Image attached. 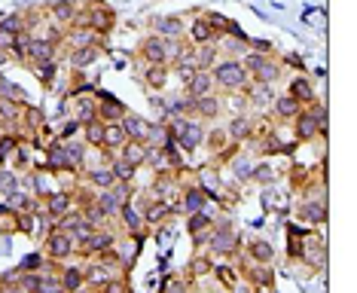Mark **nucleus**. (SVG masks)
<instances>
[{
    "mask_svg": "<svg viewBox=\"0 0 357 293\" xmlns=\"http://www.w3.org/2000/svg\"><path fill=\"white\" fill-rule=\"evenodd\" d=\"M220 113H223V101H220V98H217L214 92L196 98V113H192L196 119H211V122H214L217 117H220Z\"/></svg>",
    "mask_w": 357,
    "mask_h": 293,
    "instance_id": "cd10ccee",
    "label": "nucleus"
},
{
    "mask_svg": "<svg viewBox=\"0 0 357 293\" xmlns=\"http://www.w3.org/2000/svg\"><path fill=\"white\" fill-rule=\"evenodd\" d=\"M287 95L290 98H296L303 107H308V104H314V89H312V80H305V77H294L290 80V86H287Z\"/></svg>",
    "mask_w": 357,
    "mask_h": 293,
    "instance_id": "f704fd0d",
    "label": "nucleus"
},
{
    "mask_svg": "<svg viewBox=\"0 0 357 293\" xmlns=\"http://www.w3.org/2000/svg\"><path fill=\"white\" fill-rule=\"evenodd\" d=\"M214 92V80H211V70H196L190 80L183 83V95L186 98H202Z\"/></svg>",
    "mask_w": 357,
    "mask_h": 293,
    "instance_id": "412c9836",
    "label": "nucleus"
},
{
    "mask_svg": "<svg viewBox=\"0 0 357 293\" xmlns=\"http://www.w3.org/2000/svg\"><path fill=\"white\" fill-rule=\"evenodd\" d=\"M6 61H13V59H10V52H3V49H0V68H3Z\"/></svg>",
    "mask_w": 357,
    "mask_h": 293,
    "instance_id": "e2e57ef3",
    "label": "nucleus"
},
{
    "mask_svg": "<svg viewBox=\"0 0 357 293\" xmlns=\"http://www.w3.org/2000/svg\"><path fill=\"white\" fill-rule=\"evenodd\" d=\"M153 34L165 40H186V24L181 15H162V19H153Z\"/></svg>",
    "mask_w": 357,
    "mask_h": 293,
    "instance_id": "4468645a",
    "label": "nucleus"
},
{
    "mask_svg": "<svg viewBox=\"0 0 357 293\" xmlns=\"http://www.w3.org/2000/svg\"><path fill=\"white\" fill-rule=\"evenodd\" d=\"M211 80H214V86H220L223 92H245L250 86V73L241 68V61L235 59H220L211 68Z\"/></svg>",
    "mask_w": 357,
    "mask_h": 293,
    "instance_id": "f03ea898",
    "label": "nucleus"
},
{
    "mask_svg": "<svg viewBox=\"0 0 357 293\" xmlns=\"http://www.w3.org/2000/svg\"><path fill=\"white\" fill-rule=\"evenodd\" d=\"M86 183L101 193V190H110V186L116 183V177H113V171L107 165H92L86 171Z\"/></svg>",
    "mask_w": 357,
    "mask_h": 293,
    "instance_id": "72a5a7b5",
    "label": "nucleus"
},
{
    "mask_svg": "<svg viewBox=\"0 0 357 293\" xmlns=\"http://www.w3.org/2000/svg\"><path fill=\"white\" fill-rule=\"evenodd\" d=\"M101 59V46H83V49H68V64L74 70H83L89 64Z\"/></svg>",
    "mask_w": 357,
    "mask_h": 293,
    "instance_id": "bb28decb",
    "label": "nucleus"
},
{
    "mask_svg": "<svg viewBox=\"0 0 357 293\" xmlns=\"http://www.w3.org/2000/svg\"><path fill=\"white\" fill-rule=\"evenodd\" d=\"M126 141H128V137H126V132H123V126H119V122H107V126H104V144H101L104 153H116Z\"/></svg>",
    "mask_w": 357,
    "mask_h": 293,
    "instance_id": "e433bc0d",
    "label": "nucleus"
},
{
    "mask_svg": "<svg viewBox=\"0 0 357 293\" xmlns=\"http://www.w3.org/2000/svg\"><path fill=\"white\" fill-rule=\"evenodd\" d=\"M15 190H19V171L0 168V193H3V195H13Z\"/></svg>",
    "mask_w": 357,
    "mask_h": 293,
    "instance_id": "3c124183",
    "label": "nucleus"
},
{
    "mask_svg": "<svg viewBox=\"0 0 357 293\" xmlns=\"http://www.w3.org/2000/svg\"><path fill=\"white\" fill-rule=\"evenodd\" d=\"M116 248V235L110 230H92V235L83 241V248L77 250L79 257H101V254H110Z\"/></svg>",
    "mask_w": 357,
    "mask_h": 293,
    "instance_id": "9d476101",
    "label": "nucleus"
},
{
    "mask_svg": "<svg viewBox=\"0 0 357 293\" xmlns=\"http://www.w3.org/2000/svg\"><path fill=\"white\" fill-rule=\"evenodd\" d=\"M168 128H172L177 150H183V153L199 150L202 141H205V126H202L196 117H174L172 122H168Z\"/></svg>",
    "mask_w": 357,
    "mask_h": 293,
    "instance_id": "7ed1b4c3",
    "label": "nucleus"
},
{
    "mask_svg": "<svg viewBox=\"0 0 357 293\" xmlns=\"http://www.w3.org/2000/svg\"><path fill=\"white\" fill-rule=\"evenodd\" d=\"M208 144H211V153H223L226 150L223 144H229V137H226L223 128H214V132H208Z\"/></svg>",
    "mask_w": 357,
    "mask_h": 293,
    "instance_id": "864d4df0",
    "label": "nucleus"
},
{
    "mask_svg": "<svg viewBox=\"0 0 357 293\" xmlns=\"http://www.w3.org/2000/svg\"><path fill=\"white\" fill-rule=\"evenodd\" d=\"M250 52H259V55H272V43L269 40H248Z\"/></svg>",
    "mask_w": 357,
    "mask_h": 293,
    "instance_id": "052dcab7",
    "label": "nucleus"
},
{
    "mask_svg": "<svg viewBox=\"0 0 357 293\" xmlns=\"http://www.w3.org/2000/svg\"><path fill=\"white\" fill-rule=\"evenodd\" d=\"M248 260L250 263H272L275 260V248L266 239H257L248 244Z\"/></svg>",
    "mask_w": 357,
    "mask_h": 293,
    "instance_id": "4c0bfd02",
    "label": "nucleus"
},
{
    "mask_svg": "<svg viewBox=\"0 0 357 293\" xmlns=\"http://www.w3.org/2000/svg\"><path fill=\"white\" fill-rule=\"evenodd\" d=\"M3 126H6V117H3V110H0V132H3Z\"/></svg>",
    "mask_w": 357,
    "mask_h": 293,
    "instance_id": "0e129e2a",
    "label": "nucleus"
},
{
    "mask_svg": "<svg viewBox=\"0 0 357 293\" xmlns=\"http://www.w3.org/2000/svg\"><path fill=\"white\" fill-rule=\"evenodd\" d=\"M74 293H101V287H89V284H83V287H77Z\"/></svg>",
    "mask_w": 357,
    "mask_h": 293,
    "instance_id": "680f3d73",
    "label": "nucleus"
},
{
    "mask_svg": "<svg viewBox=\"0 0 357 293\" xmlns=\"http://www.w3.org/2000/svg\"><path fill=\"white\" fill-rule=\"evenodd\" d=\"M186 37H190V46H202V43H214V31L205 22V15H196L190 24H186Z\"/></svg>",
    "mask_w": 357,
    "mask_h": 293,
    "instance_id": "5701e85b",
    "label": "nucleus"
},
{
    "mask_svg": "<svg viewBox=\"0 0 357 293\" xmlns=\"http://www.w3.org/2000/svg\"><path fill=\"white\" fill-rule=\"evenodd\" d=\"M281 73H284L281 61H278V59H272V55H269V59H263V64H259L257 73H254V77H250V80H254V83L275 86V83H278V77H281Z\"/></svg>",
    "mask_w": 357,
    "mask_h": 293,
    "instance_id": "7c9ffc66",
    "label": "nucleus"
},
{
    "mask_svg": "<svg viewBox=\"0 0 357 293\" xmlns=\"http://www.w3.org/2000/svg\"><path fill=\"white\" fill-rule=\"evenodd\" d=\"M119 126H123V132L128 141H141L144 144V137H147V128H150V122L144 119V117H137V113L128 110L123 119H119Z\"/></svg>",
    "mask_w": 357,
    "mask_h": 293,
    "instance_id": "b1692460",
    "label": "nucleus"
},
{
    "mask_svg": "<svg viewBox=\"0 0 357 293\" xmlns=\"http://www.w3.org/2000/svg\"><path fill=\"white\" fill-rule=\"evenodd\" d=\"M123 275V266H119V260L116 254H101V257H92V263H86L83 266V278L89 287H104L107 281L113 278H119Z\"/></svg>",
    "mask_w": 357,
    "mask_h": 293,
    "instance_id": "20e7f679",
    "label": "nucleus"
},
{
    "mask_svg": "<svg viewBox=\"0 0 357 293\" xmlns=\"http://www.w3.org/2000/svg\"><path fill=\"white\" fill-rule=\"evenodd\" d=\"M245 95H248V110H257V113H269L272 110V101H275V89L272 86L254 83V80H250Z\"/></svg>",
    "mask_w": 357,
    "mask_h": 293,
    "instance_id": "9b49d317",
    "label": "nucleus"
},
{
    "mask_svg": "<svg viewBox=\"0 0 357 293\" xmlns=\"http://www.w3.org/2000/svg\"><path fill=\"white\" fill-rule=\"evenodd\" d=\"M95 202H98L101 211L110 220L119 217V211H123L128 202H132V183H113L110 190H101L98 195H95Z\"/></svg>",
    "mask_w": 357,
    "mask_h": 293,
    "instance_id": "39448f33",
    "label": "nucleus"
},
{
    "mask_svg": "<svg viewBox=\"0 0 357 293\" xmlns=\"http://www.w3.org/2000/svg\"><path fill=\"white\" fill-rule=\"evenodd\" d=\"M37 293H68L59 278V272H40V287Z\"/></svg>",
    "mask_w": 357,
    "mask_h": 293,
    "instance_id": "c03bdc74",
    "label": "nucleus"
},
{
    "mask_svg": "<svg viewBox=\"0 0 357 293\" xmlns=\"http://www.w3.org/2000/svg\"><path fill=\"white\" fill-rule=\"evenodd\" d=\"M250 177H254V181H259V183H272L275 177H278V171H275L269 162H263V165H254V168H250Z\"/></svg>",
    "mask_w": 357,
    "mask_h": 293,
    "instance_id": "603ef678",
    "label": "nucleus"
},
{
    "mask_svg": "<svg viewBox=\"0 0 357 293\" xmlns=\"http://www.w3.org/2000/svg\"><path fill=\"white\" fill-rule=\"evenodd\" d=\"M177 205H168V202H159V199H150V205L144 208V226H159L165 223L172 214H177Z\"/></svg>",
    "mask_w": 357,
    "mask_h": 293,
    "instance_id": "4be33fe9",
    "label": "nucleus"
},
{
    "mask_svg": "<svg viewBox=\"0 0 357 293\" xmlns=\"http://www.w3.org/2000/svg\"><path fill=\"white\" fill-rule=\"evenodd\" d=\"M168 80H172V68L168 64H147V70H144V83L153 92H162L168 86Z\"/></svg>",
    "mask_w": 357,
    "mask_h": 293,
    "instance_id": "c756f323",
    "label": "nucleus"
},
{
    "mask_svg": "<svg viewBox=\"0 0 357 293\" xmlns=\"http://www.w3.org/2000/svg\"><path fill=\"white\" fill-rule=\"evenodd\" d=\"M186 49V40H165L159 34H150L141 40V59L147 64H172Z\"/></svg>",
    "mask_w": 357,
    "mask_h": 293,
    "instance_id": "f257e3e1",
    "label": "nucleus"
},
{
    "mask_svg": "<svg viewBox=\"0 0 357 293\" xmlns=\"http://www.w3.org/2000/svg\"><path fill=\"white\" fill-rule=\"evenodd\" d=\"M101 293H132V284H128L126 275H119V278H113V281L104 284Z\"/></svg>",
    "mask_w": 357,
    "mask_h": 293,
    "instance_id": "5fc2aeb1",
    "label": "nucleus"
},
{
    "mask_svg": "<svg viewBox=\"0 0 357 293\" xmlns=\"http://www.w3.org/2000/svg\"><path fill=\"white\" fill-rule=\"evenodd\" d=\"M74 208H77L74 205V195L64 193V190H52L43 199V211H46V217H50V220H59V217H64L68 211H74Z\"/></svg>",
    "mask_w": 357,
    "mask_h": 293,
    "instance_id": "f8f14e48",
    "label": "nucleus"
},
{
    "mask_svg": "<svg viewBox=\"0 0 357 293\" xmlns=\"http://www.w3.org/2000/svg\"><path fill=\"white\" fill-rule=\"evenodd\" d=\"M55 223V230H61V232H74L79 223H83V214H79V208H74V211H68L64 217H59V220H52Z\"/></svg>",
    "mask_w": 357,
    "mask_h": 293,
    "instance_id": "8fccbe9b",
    "label": "nucleus"
},
{
    "mask_svg": "<svg viewBox=\"0 0 357 293\" xmlns=\"http://www.w3.org/2000/svg\"><path fill=\"white\" fill-rule=\"evenodd\" d=\"M214 272V260L205 257V254H199V257H192V263H190V278H205V275Z\"/></svg>",
    "mask_w": 357,
    "mask_h": 293,
    "instance_id": "49530a36",
    "label": "nucleus"
},
{
    "mask_svg": "<svg viewBox=\"0 0 357 293\" xmlns=\"http://www.w3.org/2000/svg\"><path fill=\"white\" fill-rule=\"evenodd\" d=\"M77 15H79V6L74 3V0H55V3L50 6V19L55 28H70V24L77 22Z\"/></svg>",
    "mask_w": 357,
    "mask_h": 293,
    "instance_id": "a211bd4d",
    "label": "nucleus"
},
{
    "mask_svg": "<svg viewBox=\"0 0 357 293\" xmlns=\"http://www.w3.org/2000/svg\"><path fill=\"white\" fill-rule=\"evenodd\" d=\"M83 137H86V146H92V150H101L104 144V122L101 119H92L83 126Z\"/></svg>",
    "mask_w": 357,
    "mask_h": 293,
    "instance_id": "ea45409f",
    "label": "nucleus"
},
{
    "mask_svg": "<svg viewBox=\"0 0 357 293\" xmlns=\"http://www.w3.org/2000/svg\"><path fill=\"white\" fill-rule=\"evenodd\" d=\"M104 37L95 34L92 28H86V24H70V28L61 31V46L68 49H83V46H101Z\"/></svg>",
    "mask_w": 357,
    "mask_h": 293,
    "instance_id": "1a4fd4ad",
    "label": "nucleus"
},
{
    "mask_svg": "<svg viewBox=\"0 0 357 293\" xmlns=\"http://www.w3.org/2000/svg\"><path fill=\"white\" fill-rule=\"evenodd\" d=\"M272 113H275L278 119H294V117H299V113H303V104H299L296 98H290L287 92H284V95H275Z\"/></svg>",
    "mask_w": 357,
    "mask_h": 293,
    "instance_id": "2f4dec72",
    "label": "nucleus"
},
{
    "mask_svg": "<svg viewBox=\"0 0 357 293\" xmlns=\"http://www.w3.org/2000/svg\"><path fill=\"white\" fill-rule=\"evenodd\" d=\"M159 293H192V281L181 278V275H168V278L162 281Z\"/></svg>",
    "mask_w": 357,
    "mask_h": 293,
    "instance_id": "de8ad7c7",
    "label": "nucleus"
},
{
    "mask_svg": "<svg viewBox=\"0 0 357 293\" xmlns=\"http://www.w3.org/2000/svg\"><path fill=\"white\" fill-rule=\"evenodd\" d=\"M110 171H113V177H116V183H132V177H135V171L137 168H132L126 159H119L116 153H113V159H110V165H107Z\"/></svg>",
    "mask_w": 357,
    "mask_h": 293,
    "instance_id": "79ce46f5",
    "label": "nucleus"
},
{
    "mask_svg": "<svg viewBox=\"0 0 357 293\" xmlns=\"http://www.w3.org/2000/svg\"><path fill=\"white\" fill-rule=\"evenodd\" d=\"M15 31H10V28H3V24H0V49H3V52H10V46L15 43Z\"/></svg>",
    "mask_w": 357,
    "mask_h": 293,
    "instance_id": "bf43d9fd",
    "label": "nucleus"
},
{
    "mask_svg": "<svg viewBox=\"0 0 357 293\" xmlns=\"http://www.w3.org/2000/svg\"><path fill=\"white\" fill-rule=\"evenodd\" d=\"M34 73H37V80H40L43 86H52V83H55V77H59V61L34 64Z\"/></svg>",
    "mask_w": 357,
    "mask_h": 293,
    "instance_id": "09e8293b",
    "label": "nucleus"
},
{
    "mask_svg": "<svg viewBox=\"0 0 357 293\" xmlns=\"http://www.w3.org/2000/svg\"><path fill=\"white\" fill-rule=\"evenodd\" d=\"M43 254L52 260V263H68L70 257H77V244L68 232L52 230L50 235H43Z\"/></svg>",
    "mask_w": 357,
    "mask_h": 293,
    "instance_id": "423d86ee",
    "label": "nucleus"
},
{
    "mask_svg": "<svg viewBox=\"0 0 357 293\" xmlns=\"http://www.w3.org/2000/svg\"><path fill=\"white\" fill-rule=\"evenodd\" d=\"M59 278H61V284H64V290H68V293H74L77 287H83V284H86L83 266H64V269H59Z\"/></svg>",
    "mask_w": 357,
    "mask_h": 293,
    "instance_id": "58836bf2",
    "label": "nucleus"
},
{
    "mask_svg": "<svg viewBox=\"0 0 357 293\" xmlns=\"http://www.w3.org/2000/svg\"><path fill=\"white\" fill-rule=\"evenodd\" d=\"M74 98V119L79 126H86V122L98 119V98L95 92H83V95H70Z\"/></svg>",
    "mask_w": 357,
    "mask_h": 293,
    "instance_id": "f3484780",
    "label": "nucleus"
},
{
    "mask_svg": "<svg viewBox=\"0 0 357 293\" xmlns=\"http://www.w3.org/2000/svg\"><path fill=\"white\" fill-rule=\"evenodd\" d=\"M190 59L199 70H211L217 61H220V52L214 49V43H202V46H192L190 49Z\"/></svg>",
    "mask_w": 357,
    "mask_h": 293,
    "instance_id": "c85d7f7f",
    "label": "nucleus"
},
{
    "mask_svg": "<svg viewBox=\"0 0 357 293\" xmlns=\"http://www.w3.org/2000/svg\"><path fill=\"white\" fill-rule=\"evenodd\" d=\"M211 226H214V220H211L205 211H196V214H186V230H190V235L196 232H208Z\"/></svg>",
    "mask_w": 357,
    "mask_h": 293,
    "instance_id": "37998d69",
    "label": "nucleus"
},
{
    "mask_svg": "<svg viewBox=\"0 0 357 293\" xmlns=\"http://www.w3.org/2000/svg\"><path fill=\"white\" fill-rule=\"evenodd\" d=\"M59 46L52 40H31L28 43V64H43V61H59Z\"/></svg>",
    "mask_w": 357,
    "mask_h": 293,
    "instance_id": "dca6fc26",
    "label": "nucleus"
},
{
    "mask_svg": "<svg viewBox=\"0 0 357 293\" xmlns=\"http://www.w3.org/2000/svg\"><path fill=\"white\" fill-rule=\"evenodd\" d=\"M181 211H186V214H196V211H205L208 205V195L202 193V186H183V193H181Z\"/></svg>",
    "mask_w": 357,
    "mask_h": 293,
    "instance_id": "393cba45",
    "label": "nucleus"
},
{
    "mask_svg": "<svg viewBox=\"0 0 357 293\" xmlns=\"http://www.w3.org/2000/svg\"><path fill=\"white\" fill-rule=\"evenodd\" d=\"M299 263H305V266H314V269H321L324 266V260H327V248H324V235H312V232H305L303 235V244H299Z\"/></svg>",
    "mask_w": 357,
    "mask_h": 293,
    "instance_id": "6e6552de",
    "label": "nucleus"
},
{
    "mask_svg": "<svg viewBox=\"0 0 357 293\" xmlns=\"http://www.w3.org/2000/svg\"><path fill=\"white\" fill-rule=\"evenodd\" d=\"M128 113V107L119 98H113V95H98V119L107 126V122H119Z\"/></svg>",
    "mask_w": 357,
    "mask_h": 293,
    "instance_id": "aec40b11",
    "label": "nucleus"
},
{
    "mask_svg": "<svg viewBox=\"0 0 357 293\" xmlns=\"http://www.w3.org/2000/svg\"><path fill=\"white\" fill-rule=\"evenodd\" d=\"M31 183H34V195H50L52 190H50V177L46 174H40V171H34V174H31Z\"/></svg>",
    "mask_w": 357,
    "mask_h": 293,
    "instance_id": "13d9d810",
    "label": "nucleus"
},
{
    "mask_svg": "<svg viewBox=\"0 0 357 293\" xmlns=\"http://www.w3.org/2000/svg\"><path fill=\"white\" fill-rule=\"evenodd\" d=\"M226 137H229V144H245L250 141V132H254V119L248 117V113H235V117L226 122Z\"/></svg>",
    "mask_w": 357,
    "mask_h": 293,
    "instance_id": "2eb2a0df",
    "label": "nucleus"
},
{
    "mask_svg": "<svg viewBox=\"0 0 357 293\" xmlns=\"http://www.w3.org/2000/svg\"><path fill=\"white\" fill-rule=\"evenodd\" d=\"M248 40H250V37H248ZM248 40L232 37L229 31H223V34L214 37V49H217L220 55H226V59H235V61H238L245 52H250V49H248Z\"/></svg>",
    "mask_w": 357,
    "mask_h": 293,
    "instance_id": "ddd939ff",
    "label": "nucleus"
},
{
    "mask_svg": "<svg viewBox=\"0 0 357 293\" xmlns=\"http://www.w3.org/2000/svg\"><path fill=\"white\" fill-rule=\"evenodd\" d=\"M238 241H241V235L229 226V220H220L217 226H211L208 248L214 250V254H220V257H232L235 250H238Z\"/></svg>",
    "mask_w": 357,
    "mask_h": 293,
    "instance_id": "0eeeda50",
    "label": "nucleus"
},
{
    "mask_svg": "<svg viewBox=\"0 0 357 293\" xmlns=\"http://www.w3.org/2000/svg\"><path fill=\"white\" fill-rule=\"evenodd\" d=\"M174 137H172V128H168V122H150V128H147V137H144V144L147 146H168Z\"/></svg>",
    "mask_w": 357,
    "mask_h": 293,
    "instance_id": "c9c22d12",
    "label": "nucleus"
},
{
    "mask_svg": "<svg viewBox=\"0 0 357 293\" xmlns=\"http://www.w3.org/2000/svg\"><path fill=\"white\" fill-rule=\"evenodd\" d=\"M19 122H25V126L31 128V135H34V132H40V128H43V110L25 104V107H22V119H19Z\"/></svg>",
    "mask_w": 357,
    "mask_h": 293,
    "instance_id": "a18cd8bd",
    "label": "nucleus"
},
{
    "mask_svg": "<svg viewBox=\"0 0 357 293\" xmlns=\"http://www.w3.org/2000/svg\"><path fill=\"white\" fill-rule=\"evenodd\" d=\"M299 220L327 223V202H324V195H305V202L299 205Z\"/></svg>",
    "mask_w": 357,
    "mask_h": 293,
    "instance_id": "6ab92c4d",
    "label": "nucleus"
},
{
    "mask_svg": "<svg viewBox=\"0 0 357 293\" xmlns=\"http://www.w3.org/2000/svg\"><path fill=\"white\" fill-rule=\"evenodd\" d=\"M79 214H83V220H86L89 226H95V230H104V223L110 220V217L101 211L98 202H89V205H83V208H79Z\"/></svg>",
    "mask_w": 357,
    "mask_h": 293,
    "instance_id": "a19ab883",
    "label": "nucleus"
},
{
    "mask_svg": "<svg viewBox=\"0 0 357 293\" xmlns=\"http://www.w3.org/2000/svg\"><path fill=\"white\" fill-rule=\"evenodd\" d=\"M229 110H232V117L235 113H248V95L245 92H229Z\"/></svg>",
    "mask_w": 357,
    "mask_h": 293,
    "instance_id": "4d7b16f0",
    "label": "nucleus"
},
{
    "mask_svg": "<svg viewBox=\"0 0 357 293\" xmlns=\"http://www.w3.org/2000/svg\"><path fill=\"white\" fill-rule=\"evenodd\" d=\"M116 156L126 159L132 168H141L144 162H147V144H141V141H126L123 146H119Z\"/></svg>",
    "mask_w": 357,
    "mask_h": 293,
    "instance_id": "473e14b6",
    "label": "nucleus"
},
{
    "mask_svg": "<svg viewBox=\"0 0 357 293\" xmlns=\"http://www.w3.org/2000/svg\"><path fill=\"white\" fill-rule=\"evenodd\" d=\"M79 132H83V126H79L77 119H68V122H64V126L59 128V141H74Z\"/></svg>",
    "mask_w": 357,
    "mask_h": 293,
    "instance_id": "6e6d98bb",
    "label": "nucleus"
},
{
    "mask_svg": "<svg viewBox=\"0 0 357 293\" xmlns=\"http://www.w3.org/2000/svg\"><path fill=\"white\" fill-rule=\"evenodd\" d=\"M119 220H123V230L128 232V239H141L144 241V217L137 214V208L132 205V202L119 211Z\"/></svg>",
    "mask_w": 357,
    "mask_h": 293,
    "instance_id": "a878e982",
    "label": "nucleus"
}]
</instances>
